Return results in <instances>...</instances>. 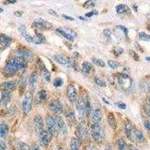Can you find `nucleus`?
<instances>
[{
    "instance_id": "obj_1",
    "label": "nucleus",
    "mask_w": 150,
    "mask_h": 150,
    "mask_svg": "<svg viewBox=\"0 0 150 150\" xmlns=\"http://www.w3.org/2000/svg\"><path fill=\"white\" fill-rule=\"evenodd\" d=\"M26 66V61L20 57L11 59L4 67V74L5 76H12L18 71L23 69Z\"/></svg>"
},
{
    "instance_id": "obj_2",
    "label": "nucleus",
    "mask_w": 150,
    "mask_h": 150,
    "mask_svg": "<svg viewBox=\"0 0 150 150\" xmlns=\"http://www.w3.org/2000/svg\"><path fill=\"white\" fill-rule=\"evenodd\" d=\"M33 97L31 92H26L22 101V109L25 114H29L33 108Z\"/></svg>"
},
{
    "instance_id": "obj_3",
    "label": "nucleus",
    "mask_w": 150,
    "mask_h": 150,
    "mask_svg": "<svg viewBox=\"0 0 150 150\" xmlns=\"http://www.w3.org/2000/svg\"><path fill=\"white\" fill-rule=\"evenodd\" d=\"M91 134L92 138L97 142H100L104 139V131L99 124L92 123L91 125Z\"/></svg>"
},
{
    "instance_id": "obj_4",
    "label": "nucleus",
    "mask_w": 150,
    "mask_h": 150,
    "mask_svg": "<svg viewBox=\"0 0 150 150\" xmlns=\"http://www.w3.org/2000/svg\"><path fill=\"white\" fill-rule=\"evenodd\" d=\"M46 123L47 127L48 132H49L52 136L57 137L59 135V131L57 125H56V121L54 120V117L51 116H47L46 118Z\"/></svg>"
},
{
    "instance_id": "obj_5",
    "label": "nucleus",
    "mask_w": 150,
    "mask_h": 150,
    "mask_svg": "<svg viewBox=\"0 0 150 150\" xmlns=\"http://www.w3.org/2000/svg\"><path fill=\"white\" fill-rule=\"evenodd\" d=\"M118 83H119V85L121 86L122 89H128L131 86V79L130 78L128 75L121 74L118 77Z\"/></svg>"
},
{
    "instance_id": "obj_6",
    "label": "nucleus",
    "mask_w": 150,
    "mask_h": 150,
    "mask_svg": "<svg viewBox=\"0 0 150 150\" xmlns=\"http://www.w3.org/2000/svg\"><path fill=\"white\" fill-rule=\"evenodd\" d=\"M52 135L47 131H41L39 132V143L41 146L44 147H47L50 145V143L51 141Z\"/></svg>"
},
{
    "instance_id": "obj_7",
    "label": "nucleus",
    "mask_w": 150,
    "mask_h": 150,
    "mask_svg": "<svg viewBox=\"0 0 150 150\" xmlns=\"http://www.w3.org/2000/svg\"><path fill=\"white\" fill-rule=\"evenodd\" d=\"M15 54L17 57H20L23 59L26 60V62L28 60H32L33 59V52L29 50L26 49V48H21L16 50Z\"/></svg>"
},
{
    "instance_id": "obj_8",
    "label": "nucleus",
    "mask_w": 150,
    "mask_h": 150,
    "mask_svg": "<svg viewBox=\"0 0 150 150\" xmlns=\"http://www.w3.org/2000/svg\"><path fill=\"white\" fill-rule=\"evenodd\" d=\"M33 26L36 29H43V30H47L51 29L52 24L48 21L42 20V19H36L33 24Z\"/></svg>"
},
{
    "instance_id": "obj_9",
    "label": "nucleus",
    "mask_w": 150,
    "mask_h": 150,
    "mask_svg": "<svg viewBox=\"0 0 150 150\" xmlns=\"http://www.w3.org/2000/svg\"><path fill=\"white\" fill-rule=\"evenodd\" d=\"M76 134L80 140H86L89 137V132L86 127L83 124H80L76 130Z\"/></svg>"
},
{
    "instance_id": "obj_10",
    "label": "nucleus",
    "mask_w": 150,
    "mask_h": 150,
    "mask_svg": "<svg viewBox=\"0 0 150 150\" xmlns=\"http://www.w3.org/2000/svg\"><path fill=\"white\" fill-rule=\"evenodd\" d=\"M54 120L56 121V125H57L59 131L61 132L62 134H65L68 133V127H67V125L65 123V122L62 120V118L59 116H54Z\"/></svg>"
},
{
    "instance_id": "obj_11",
    "label": "nucleus",
    "mask_w": 150,
    "mask_h": 150,
    "mask_svg": "<svg viewBox=\"0 0 150 150\" xmlns=\"http://www.w3.org/2000/svg\"><path fill=\"white\" fill-rule=\"evenodd\" d=\"M49 108L51 110V111H53L54 113L57 115L62 114L63 112V107L61 103L57 100H53L50 103Z\"/></svg>"
},
{
    "instance_id": "obj_12",
    "label": "nucleus",
    "mask_w": 150,
    "mask_h": 150,
    "mask_svg": "<svg viewBox=\"0 0 150 150\" xmlns=\"http://www.w3.org/2000/svg\"><path fill=\"white\" fill-rule=\"evenodd\" d=\"M67 96L71 102H75L77 99V92L75 86L72 84L69 85L67 89Z\"/></svg>"
},
{
    "instance_id": "obj_13",
    "label": "nucleus",
    "mask_w": 150,
    "mask_h": 150,
    "mask_svg": "<svg viewBox=\"0 0 150 150\" xmlns=\"http://www.w3.org/2000/svg\"><path fill=\"white\" fill-rule=\"evenodd\" d=\"M17 86V83L16 82V80H11V81H8V82L2 83L0 85V89H2V90L11 92V91L15 90Z\"/></svg>"
},
{
    "instance_id": "obj_14",
    "label": "nucleus",
    "mask_w": 150,
    "mask_h": 150,
    "mask_svg": "<svg viewBox=\"0 0 150 150\" xmlns=\"http://www.w3.org/2000/svg\"><path fill=\"white\" fill-rule=\"evenodd\" d=\"M84 103V108H85V115L86 117H89L90 113L92 112V104H91V101L89 96L86 94L83 98Z\"/></svg>"
},
{
    "instance_id": "obj_15",
    "label": "nucleus",
    "mask_w": 150,
    "mask_h": 150,
    "mask_svg": "<svg viewBox=\"0 0 150 150\" xmlns=\"http://www.w3.org/2000/svg\"><path fill=\"white\" fill-rule=\"evenodd\" d=\"M38 80V73L36 71L33 72V73L31 74L30 77H29V89L32 91L35 90V89L36 86H37Z\"/></svg>"
},
{
    "instance_id": "obj_16",
    "label": "nucleus",
    "mask_w": 150,
    "mask_h": 150,
    "mask_svg": "<svg viewBox=\"0 0 150 150\" xmlns=\"http://www.w3.org/2000/svg\"><path fill=\"white\" fill-rule=\"evenodd\" d=\"M19 31H20V33H21L23 38L24 39L26 40V41H28V42L29 43H33V41H34V36H31L30 35L27 33L26 26H23V25H21V26L19 27Z\"/></svg>"
},
{
    "instance_id": "obj_17",
    "label": "nucleus",
    "mask_w": 150,
    "mask_h": 150,
    "mask_svg": "<svg viewBox=\"0 0 150 150\" xmlns=\"http://www.w3.org/2000/svg\"><path fill=\"white\" fill-rule=\"evenodd\" d=\"M102 120V113L100 108H96L92 112V120L94 124H99Z\"/></svg>"
},
{
    "instance_id": "obj_18",
    "label": "nucleus",
    "mask_w": 150,
    "mask_h": 150,
    "mask_svg": "<svg viewBox=\"0 0 150 150\" xmlns=\"http://www.w3.org/2000/svg\"><path fill=\"white\" fill-rule=\"evenodd\" d=\"M34 125L35 131L39 133L41 131H43V128H44V121H43L42 117L40 115H36L35 116Z\"/></svg>"
},
{
    "instance_id": "obj_19",
    "label": "nucleus",
    "mask_w": 150,
    "mask_h": 150,
    "mask_svg": "<svg viewBox=\"0 0 150 150\" xmlns=\"http://www.w3.org/2000/svg\"><path fill=\"white\" fill-rule=\"evenodd\" d=\"M12 41V38L5 35H0V49H5L10 45Z\"/></svg>"
},
{
    "instance_id": "obj_20",
    "label": "nucleus",
    "mask_w": 150,
    "mask_h": 150,
    "mask_svg": "<svg viewBox=\"0 0 150 150\" xmlns=\"http://www.w3.org/2000/svg\"><path fill=\"white\" fill-rule=\"evenodd\" d=\"M133 135V138L137 143H141L145 141V137L143 135V132L140 131L138 129H134V131H132V134H131V136Z\"/></svg>"
},
{
    "instance_id": "obj_21",
    "label": "nucleus",
    "mask_w": 150,
    "mask_h": 150,
    "mask_svg": "<svg viewBox=\"0 0 150 150\" xmlns=\"http://www.w3.org/2000/svg\"><path fill=\"white\" fill-rule=\"evenodd\" d=\"M77 110L78 113L81 118L84 117L85 116V108H84V103L82 97H79L77 99Z\"/></svg>"
},
{
    "instance_id": "obj_22",
    "label": "nucleus",
    "mask_w": 150,
    "mask_h": 150,
    "mask_svg": "<svg viewBox=\"0 0 150 150\" xmlns=\"http://www.w3.org/2000/svg\"><path fill=\"white\" fill-rule=\"evenodd\" d=\"M80 147V140L77 137H73L71 140L70 150H79Z\"/></svg>"
},
{
    "instance_id": "obj_23",
    "label": "nucleus",
    "mask_w": 150,
    "mask_h": 150,
    "mask_svg": "<svg viewBox=\"0 0 150 150\" xmlns=\"http://www.w3.org/2000/svg\"><path fill=\"white\" fill-rule=\"evenodd\" d=\"M9 131V127L7 124L2 123L0 124V137L5 138L8 135Z\"/></svg>"
},
{
    "instance_id": "obj_24",
    "label": "nucleus",
    "mask_w": 150,
    "mask_h": 150,
    "mask_svg": "<svg viewBox=\"0 0 150 150\" xmlns=\"http://www.w3.org/2000/svg\"><path fill=\"white\" fill-rule=\"evenodd\" d=\"M53 58H54L55 61L57 62L59 64H61V65H66L68 64V58H65V56H62V55H55L53 56Z\"/></svg>"
},
{
    "instance_id": "obj_25",
    "label": "nucleus",
    "mask_w": 150,
    "mask_h": 150,
    "mask_svg": "<svg viewBox=\"0 0 150 150\" xmlns=\"http://www.w3.org/2000/svg\"><path fill=\"white\" fill-rule=\"evenodd\" d=\"M108 121L109 123L110 126L112 128L113 130L116 129V127H117V125H116V119H115V116L113 113L112 112H110L109 114L108 115Z\"/></svg>"
},
{
    "instance_id": "obj_26",
    "label": "nucleus",
    "mask_w": 150,
    "mask_h": 150,
    "mask_svg": "<svg viewBox=\"0 0 150 150\" xmlns=\"http://www.w3.org/2000/svg\"><path fill=\"white\" fill-rule=\"evenodd\" d=\"M116 11L117 12V14H125V13H128V12H130V8L126 5H122V4H121V5H119L116 6Z\"/></svg>"
},
{
    "instance_id": "obj_27",
    "label": "nucleus",
    "mask_w": 150,
    "mask_h": 150,
    "mask_svg": "<svg viewBox=\"0 0 150 150\" xmlns=\"http://www.w3.org/2000/svg\"><path fill=\"white\" fill-rule=\"evenodd\" d=\"M2 102L4 104H8L11 101V95L10 92L8 91H5L2 90Z\"/></svg>"
},
{
    "instance_id": "obj_28",
    "label": "nucleus",
    "mask_w": 150,
    "mask_h": 150,
    "mask_svg": "<svg viewBox=\"0 0 150 150\" xmlns=\"http://www.w3.org/2000/svg\"><path fill=\"white\" fill-rule=\"evenodd\" d=\"M132 131H133L132 125H131V122L127 120V121L125 122V133L126 134L127 137H128V138L131 137V134H132Z\"/></svg>"
},
{
    "instance_id": "obj_29",
    "label": "nucleus",
    "mask_w": 150,
    "mask_h": 150,
    "mask_svg": "<svg viewBox=\"0 0 150 150\" xmlns=\"http://www.w3.org/2000/svg\"><path fill=\"white\" fill-rule=\"evenodd\" d=\"M116 146L118 150H126L127 149V143L122 138L118 139L116 143Z\"/></svg>"
},
{
    "instance_id": "obj_30",
    "label": "nucleus",
    "mask_w": 150,
    "mask_h": 150,
    "mask_svg": "<svg viewBox=\"0 0 150 150\" xmlns=\"http://www.w3.org/2000/svg\"><path fill=\"white\" fill-rule=\"evenodd\" d=\"M56 31H57V32H58V33H59L61 35L63 36L65 38H66L67 40H69V41H74V36H72L71 35L69 34V33H66V32H65V31H64L62 29H59H59H56Z\"/></svg>"
},
{
    "instance_id": "obj_31",
    "label": "nucleus",
    "mask_w": 150,
    "mask_h": 150,
    "mask_svg": "<svg viewBox=\"0 0 150 150\" xmlns=\"http://www.w3.org/2000/svg\"><path fill=\"white\" fill-rule=\"evenodd\" d=\"M82 67H83V71L86 74L91 73L92 69H93L92 65L89 63V62H84L82 65Z\"/></svg>"
},
{
    "instance_id": "obj_32",
    "label": "nucleus",
    "mask_w": 150,
    "mask_h": 150,
    "mask_svg": "<svg viewBox=\"0 0 150 150\" xmlns=\"http://www.w3.org/2000/svg\"><path fill=\"white\" fill-rule=\"evenodd\" d=\"M41 70H42V74H43L44 79L46 80L47 82H50V80H51V74H50L49 71L47 69L46 67H45V65H44V68H43V69H41Z\"/></svg>"
},
{
    "instance_id": "obj_33",
    "label": "nucleus",
    "mask_w": 150,
    "mask_h": 150,
    "mask_svg": "<svg viewBox=\"0 0 150 150\" xmlns=\"http://www.w3.org/2000/svg\"><path fill=\"white\" fill-rule=\"evenodd\" d=\"M65 116H66L67 120H68V122H74L76 121V118H75L74 113V112H71V111H69L67 113H65Z\"/></svg>"
},
{
    "instance_id": "obj_34",
    "label": "nucleus",
    "mask_w": 150,
    "mask_h": 150,
    "mask_svg": "<svg viewBox=\"0 0 150 150\" xmlns=\"http://www.w3.org/2000/svg\"><path fill=\"white\" fill-rule=\"evenodd\" d=\"M17 150H30V148L26 143H24L23 142H18Z\"/></svg>"
},
{
    "instance_id": "obj_35",
    "label": "nucleus",
    "mask_w": 150,
    "mask_h": 150,
    "mask_svg": "<svg viewBox=\"0 0 150 150\" xmlns=\"http://www.w3.org/2000/svg\"><path fill=\"white\" fill-rule=\"evenodd\" d=\"M138 36H139V38H140L141 41H149V40H150L149 35L148 34H146V33H143V32H141V33H139Z\"/></svg>"
},
{
    "instance_id": "obj_36",
    "label": "nucleus",
    "mask_w": 150,
    "mask_h": 150,
    "mask_svg": "<svg viewBox=\"0 0 150 150\" xmlns=\"http://www.w3.org/2000/svg\"><path fill=\"white\" fill-rule=\"evenodd\" d=\"M94 80H95V83H96L98 86H101V87L107 86V84H106L105 81H104L102 79L98 78V77H95Z\"/></svg>"
},
{
    "instance_id": "obj_37",
    "label": "nucleus",
    "mask_w": 150,
    "mask_h": 150,
    "mask_svg": "<svg viewBox=\"0 0 150 150\" xmlns=\"http://www.w3.org/2000/svg\"><path fill=\"white\" fill-rule=\"evenodd\" d=\"M92 62H93V63H95L96 65H98L99 67L105 66V62L102 59H100L93 58L92 59Z\"/></svg>"
},
{
    "instance_id": "obj_38",
    "label": "nucleus",
    "mask_w": 150,
    "mask_h": 150,
    "mask_svg": "<svg viewBox=\"0 0 150 150\" xmlns=\"http://www.w3.org/2000/svg\"><path fill=\"white\" fill-rule=\"evenodd\" d=\"M96 1H97V0H87L86 2L84 3L83 7L86 8H89L93 7L94 5H95V4H96Z\"/></svg>"
},
{
    "instance_id": "obj_39",
    "label": "nucleus",
    "mask_w": 150,
    "mask_h": 150,
    "mask_svg": "<svg viewBox=\"0 0 150 150\" xmlns=\"http://www.w3.org/2000/svg\"><path fill=\"white\" fill-rule=\"evenodd\" d=\"M63 85V80L60 77H57L53 81V86L56 87H60Z\"/></svg>"
},
{
    "instance_id": "obj_40",
    "label": "nucleus",
    "mask_w": 150,
    "mask_h": 150,
    "mask_svg": "<svg viewBox=\"0 0 150 150\" xmlns=\"http://www.w3.org/2000/svg\"><path fill=\"white\" fill-rule=\"evenodd\" d=\"M123 51H124V50H123L122 48L119 47H115L114 49H113V50H112V53H113V54H114L116 56H120L121 54H122Z\"/></svg>"
},
{
    "instance_id": "obj_41",
    "label": "nucleus",
    "mask_w": 150,
    "mask_h": 150,
    "mask_svg": "<svg viewBox=\"0 0 150 150\" xmlns=\"http://www.w3.org/2000/svg\"><path fill=\"white\" fill-rule=\"evenodd\" d=\"M47 92L45 90H41L38 92V98L41 100V101H45V99L47 98Z\"/></svg>"
},
{
    "instance_id": "obj_42",
    "label": "nucleus",
    "mask_w": 150,
    "mask_h": 150,
    "mask_svg": "<svg viewBox=\"0 0 150 150\" xmlns=\"http://www.w3.org/2000/svg\"><path fill=\"white\" fill-rule=\"evenodd\" d=\"M108 65L112 69H116V68H118L119 66V63H118L116 61H114V60H108Z\"/></svg>"
},
{
    "instance_id": "obj_43",
    "label": "nucleus",
    "mask_w": 150,
    "mask_h": 150,
    "mask_svg": "<svg viewBox=\"0 0 150 150\" xmlns=\"http://www.w3.org/2000/svg\"><path fill=\"white\" fill-rule=\"evenodd\" d=\"M19 84H20V88L21 89H25L26 86V77H24V75L21 78L20 81H19Z\"/></svg>"
},
{
    "instance_id": "obj_44",
    "label": "nucleus",
    "mask_w": 150,
    "mask_h": 150,
    "mask_svg": "<svg viewBox=\"0 0 150 150\" xmlns=\"http://www.w3.org/2000/svg\"><path fill=\"white\" fill-rule=\"evenodd\" d=\"M144 107H145L144 108H145L146 112L148 116H149V99H146Z\"/></svg>"
},
{
    "instance_id": "obj_45",
    "label": "nucleus",
    "mask_w": 150,
    "mask_h": 150,
    "mask_svg": "<svg viewBox=\"0 0 150 150\" xmlns=\"http://www.w3.org/2000/svg\"><path fill=\"white\" fill-rule=\"evenodd\" d=\"M116 107H117V108H120V109L124 110V109H125V108H126V104H125V103H123V102H116Z\"/></svg>"
},
{
    "instance_id": "obj_46",
    "label": "nucleus",
    "mask_w": 150,
    "mask_h": 150,
    "mask_svg": "<svg viewBox=\"0 0 150 150\" xmlns=\"http://www.w3.org/2000/svg\"><path fill=\"white\" fill-rule=\"evenodd\" d=\"M0 150H7L6 143L3 140H0Z\"/></svg>"
},
{
    "instance_id": "obj_47",
    "label": "nucleus",
    "mask_w": 150,
    "mask_h": 150,
    "mask_svg": "<svg viewBox=\"0 0 150 150\" xmlns=\"http://www.w3.org/2000/svg\"><path fill=\"white\" fill-rule=\"evenodd\" d=\"M130 54H131V56H132L135 60H137V61L139 60V56H137V54L134 51H133V50H130Z\"/></svg>"
},
{
    "instance_id": "obj_48",
    "label": "nucleus",
    "mask_w": 150,
    "mask_h": 150,
    "mask_svg": "<svg viewBox=\"0 0 150 150\" xmlns=\"http://www.w3.org/2000/svg\"><path fill=\"white\" fill-rule=\"evenodd\" d=\"M104 35L106 36V37H110L111 35V31L110 29H104Z\"/></svg>"
},
{
    "instance_id": "obj_49",
    "label": "nucleus",
    "mask_w": 150,
    "mask_h": 150,
    "mask_svg": "<svg viewBox=\"0 0 150 150\" xmlns=\"http://www.w3.org/2000/svg\"><path fill=\"white\" fill-rule=\"evenodd\" d=\"M98 12L97 11H91V12H89V13H87L86 14V16L87 17H92V16H93L94 14H97Z\"/></svg>"
},
{
    "instance_id": "obj_50",
    "label": "nucleus",
    "mask_w": 150,
    "mask_h": 150,
    "mask_svg": "<svg viewBox=\"0 0 150 150\" xmlns=\"http://www.w3.org/2000/svg\"><path fill=\"white\" fill-rule=\"evenodd\" d=\"M117 27L119 28V29H121L124 32L125 35H127V33H128V30H127L126 28L124 27V26H117Z\"/></svg>"
},
{
    "instance_id": "obj_51",
    "label": "nucleus",
    "mask_w": 150,
    "mask_h": 150,
    "mask_svg": "<svg viewBox=\"0 0 150 150\" xmlns=\"http://www.w3.org/2000/svg\"><path fill=\"white\" fill-rule=\"evenodd\" d=\"M144 127L146 128V130H149L150 129V122L149 121H146L144 122Z\"/></svg>"
},
{
    "instance_id": "obj_52",
    "label": "nucleus",
    "mask_w": 150,
    "mask_h": 150,
    "mask_svg": "<svg viewBox=\"0 0 150 150\" xmlns=\"http://www.w3.org/2000/svg\"><path fill=\"white\" fill-rule=\"evenodd\" d=\"M48 13H49L50 14H51V15L57 16V13H56V11H54L53 10H52V9H50V10L48 11Z\"/></svg>"
},
{
    "instance_id": "obj_53",
    "label": "nucleus",
    "mask_w": 150,
    "mask_h": 150,
    "mask_svg": "<svg viewBox=\"0 0 150 150\" xmlns=\"http://www.w3.org/2000/svg\"><path fill=\"white\" fill-rule=\"evenodd\" d=\"M31 150H41V149H40V148H39V146H38L35 145H35H33V146H32V148H31Z\"/></svg>"
},
{
    "instance_id": "obj_54",
    "label": "nucleus",
    "mask_w": 150,
    "mask_h": 150,
    "mask_svg": "<svg viewBox=\"0 0 150 150\" xmlns=\"http://www.w3.org/2000/svg\"><path fill=\"white\" fill-rule=\"evenodd\" d=\"M62 17H64V18L65 19H67V20H69V21H74V18H72V17H68V16H66V15H65V14H62Z\"/></svg>"
},
{
    "instance_id": "obj_55",
    "label": "nucleus",
    "mask_w": 150,
    "mask_h": 150,
    "mask_svg": "<svg viewBox=\"0 0 150 150\" xmlns=\"http://www.w3.org/2000/svg\"><path fill=\"white\" fill-rule=\"evenodd\" d=\"M14 15H15L16 17H21V16H22V14H21L20 11H16V12H14Z\"/></svg>"
},
{
    "instance_id": "obj_56",
    "label": "nucleus",
    "mask_w": 150,
    "mask_h": 150,
    "mask_svg": "<svg viewBox=\"0 0 150 150\" xmlns=\"http://www.w3.org/2000/svg\"><path fill=\"white\" fill-rule=\"evenodd\" d=\"M129 150H139V149L137 148H136L135 146H130Z\"/></svg>"
},
{
    "instance_id": "obj_57",
    "label": "nucleus",
    "mask_w": 150,
    "mask_h": 150,
    "mask_svg": "<svg viewBox=\"0 0 150 150\" xmlns=\"http://www.w3.org/2000/svg\"><path fill=\"white\" fill-rule=\"evenodd\" d=\"M8 2H9V3L11 4H14L16 2H17V0H6Z\"/></svg>"
},
{
    "instance_id": "obj_58",
    "label": "nucleus",
    "mask_w": 150,
    "mask_h": 150,
    "mask_svg": "<svg viewBox=\"0 0 150 150\" xmlns=\"http://www.w3.org/2000/svg\"><path fill=\"white\" fill-rule=\"evenodd\" d=\"M57 150H64V149L62 148V147H59L58 149H57Z\"/></svg>"
},
{
    "instance_id": "obj_59",
    "label": "nucleus",
    "mask_w": 150,
    "mask_h": 150,
    "mask_svg": "<svg viewBox=\"0 0 150 150\" xmlns=\"http://www.w3.org/2000/svg\"><path fill=\"white\" fill-rule=\"evenodd\" d=\"M3 11V9L2 8H0V13H1V12H2Z\"/></svg>"
},
{
    "instance_id": "obj_60",
    "label": "nucleus",
    "mask_w": 150,
    "mask_h": 150,
    "mask_svg": "<svg viewBox=\"0 0 150 150\" xmlns=\"http://www.w3.org/2000/svg\"><path fill=\"white\" fill-rule=\"evenodd\" d=\"M146 59H147V61H149V56H147L146 57Z\"/></svg>"
},
{
    "instance_id": "obj_61",
    "label": "nucleus",
    "mask_w": 150,
    "mask_h": 150,
    "mask_svg": "<svg viewBox=\"0 0 150 150\" xmlns=\"http://www.w3.org/2000/svg\"><path fill=\"white\" fill-rule=\"evenodd\" d=\"M1 104H2V101L0 100V107H1Z\"/></svg>"
}]
</instances>
